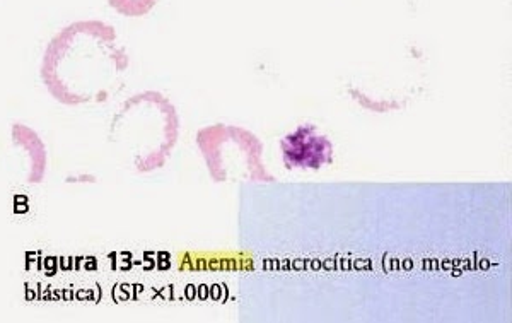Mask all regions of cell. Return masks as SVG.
<instances>
[{"mask_svg": "<svg viewBox=\"0 0 512 323\" xmlns=\"http://www.w3.org/2000/svg\"><path fill=\"white\" fill-rule=\"evenodd\" d=\"M180 137V117L158 91L135 94L111 118L108 141L132 163L137 173L166 165Z\"/></svg>", "mask_w": 512, "mask_h": 323, "instance_id": "obj_2", "label": "cell"}, {"mask_svg": "<svg viewBox=\"0 0 512 323\" xmlns=\"http://www.w3.org/2000/svg\"><path fill=\"white\" fill-rule=\"evenodd\" d=\"M158 0H108L118 14L127 18H142L154 9Z\"/></svg>", "mask_w": 512, "mask_h": 323, "instance_id": "obj_6", "label": "cell"}, {"mask_svg": "<svg viewBox=\"0 0 512 323\" xmlns=\"http://www.w3.org/2000/svg\"><path fill=\"white\" fill-rule=\"evenodd\" d=\"M282 156L287 168L318 170L321 166L332 163V142L325 136H320L313 125H304L284 137Z\"/></svg>", "mask_w": 512, "mask_h": 323, "instance_id": "obj_4", "label": "cell"}, {"mask_svg": "<svg viewBox=\"0 0 512 323\" xmlns=\"http://www.w3.org/2000/svg\"><path fill=\"white\" fill-rule=\"evenodd\" d=\"M197 142L216 182H231L236 178L251 182L274 180L263 168L262 142L246 130L214 125L200 130Z\"/></svg>", "mask_w": 512, "mask_h": 323, "instance_id": "obj_3", "label": "cell"}, {"mask_svg": "<svg viewBox=\"0 0 512 323\" xmlns=\"http://www.w3.org/2000/svg\"><path fill=\"white\" fill-rule=\"evenodd\" d=\"M128 53L111 24L76 21L48 43L40 76L48 93L62 105L105 103L122 89Z\"/></svg>", "mask_w": 512, "mask_h": 323, "instance_id": "obj_1", "label": "cell"}, {"mask_svg": "<svg viewBox=\"0 0 512 323\" xmlns=\"http://www.w3.org/2000/svg\"><path fill=\"white\" fill-rule=\"evenodd\" d=\"M12 142L14 146L21 147L26 151L30 158V173H28V183L31 185H40L47 175L48 154L45 142L41 141L36 130L28 125L12 124L11 127Z\"/></svg>", "mask_w": 512, "mask_h": 323, "instance_id": "obj_5", "label": "cell"}]
</instances>
